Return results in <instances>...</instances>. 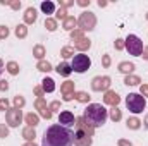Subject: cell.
<instances>
[{
	"label": "cell",
	"instance_id": "obj_14",
	"mask_svg": "<svg viewBox=\"0 0 148 146\" xmlns=\"http://www.w3.org/2000/svg\"><path fill=\"white\" fill-rule=\"evenodd\" d=\"M76 129H79V131H84L88 136H93V132H95V129L83 119V117H79V119H76Z\"/></svg>",
	"mask_w": 148,
	"mask_h": 146
},
{
	"label": "cell",
	"instance_id": "obj_9",
	"mask_svg": "<svg viewBox=\"0 0 148 146\" xmlns=\"http://www.w3.org/2000/svg\"><path fill=\"white\" fill-rule=\"evenodd\" d=\"M91 143H93L91 136H88L84 131L76 129V132H74V145L76 146H91Z\"/></svg>",
	"mask_w": 148,
	"mask_h": 146
},
{
	"label": "cell",
	"instance_id": "obj_41",
	"mask_svg": "<svg viewBox=\"0 0 148 146\" xmlns=\"http://www.w3.org/2000/svg\"><path fill=\"white\" fill-rule=\"evenodd\" d=\"M0 110H3V112L9 110V100H7V98H2V100H0Z\"/></svg>",
	"mask_w": 148,
	"mask_h": 146
},
{
	"label": "cell",
	"instance_id": "obj_6",
	"mask_svg": "<svg viewBox=\"0 0 148 146\" xmlns=\"http://www.w3.org/2000/svg\"><path fill=\"white\" fill-rule=\"evenodd\" d=\"M77 26H79L81 31H93L95 26H97V17H95V14L90 12V10H84V12L79 16V19H77Z\"/></svg>",
	"mask_w": 148,
	"mask_h": 146
},
{
	"label": "cell",
	"instance_id": "obj_23",
	"mask_svg": "<svg viewBox=\"0 0 148 146\" xmlns=\"http://www.w3.org/2000/svg\"><path fill=\"white\" fill-rule=\"evenodd\" d=\"M126 126H127V129H133V131H138V129L141 127V120H140L138 117H131V119H127V122H126Z\"/></svg>",
	"mask_w": 148,
	"mask_h": 146
},
{
	"label": "cell",
	"instance_id": "obj_37",
	"mask_svg": "<svg viewBox=\"0 0 148 146\" xmlns=\"http://www.w3.org/2000/svg\"><path fill=\"white\" fill-rule=\"evenodd\" d=\"M83 33H84V31H81V29H74V31H71V38H73L74 41H76V40H81V38H83Z\"/></svg>",
	"mask_w": 148,
	"mask_h": 146
},
{
	"label": "cell",
	"instance_id": "obj_54",
	"mask_svg": "<svg viewBox=\"0 0 148 146\" xmlns=\"http://www.w3.org/2000/svg\"><path fill=\"white\" fill-rule=\"evenodd\" d=\"M2 71H3V62L0 60V74H2Z\"/></svg>",
	"mask_w": 148,
	"mask_h": 146
},
{
	"label": "cell",
	"instance_id": "obj_7",
	"mask_svg": "<svg viewBox=\"0 0 148 146\" xmlns=\"http://www.w3.org/2000/svg\"><path fill=\"white\" fill-rule=\"evenodd\" d=\"M112 84V79L109 76H97L91 81V89L93 91H109Z\"/></svg>",
	"mask_w": 148,
	"mask_h": 146
},
{
	"label": "cell",
	"instance_id": "obj_30",
	"mask_svg": "<svg viewBox=\"0 0 148 146\" xmlns=\"http://www.w3.org/2000/svg\"><path fill=\"white\" fill-rule=\"evenodd\" d=\"M38 71H41V72H50L52 71V64L50 62H47V60H40L36 65Z\"/></svg>",
	"mask_w": 148,
	"mask_h": 146
},
{
	"label": "cell",
	"instance_id": "obj_26",
	"mask_svg": "<svg viewBox=\"0 0 148 146\" xmlns=\"http://www.w3.org/2000/svg\"><path fill=\"white\" fill-rule=\"evenodd\" d=\"M74 98H76L77 102H81V103H88L91 96H90L86 91H77V93H74Z\"/></svg>",
	"mask_w": 148,
	"mask_h": 146
},
{
	"label": "cell",
	"instance_id": "obj_47",
	"mask_svg": "<svg viewBox=\"0 0 148 146\" xmlns=\"http://www.w3.org/2000/svg\"><path fill=\"white\" fill-rule=\"evenodd\" d=\"M9 89V83L3 79V81H0V91H7Z\"/></svg>",
	"mask_w": 148,
	"mask_h": 146
},
{
	"label": "cell",
	"instance_id": "obj_18",
	"mask_svg": "<svg viewBox=\"0 0 148 146\" xmlns=\"http://www.w3.org/2000/svg\"><path fill=\"white\" fill-rule=\"evenodd\" d=\"M59 76H64V77H67V76H71L73 72V67H71V64H67V62H62V64H59L57 65V69H55Z\"/></svg>",
	"mask_w": 148,
	"mask_h": 146
},
{
	"label": "cell",
	"instance_id": "obj_48",
	"mask_svg": "<svg viewBox=\"0 0 148 146\" xmlns=\"http://www.w3.org/2000/svg\"><path fill=\"white\" fill-rule=\"evenodd\" d=\"M117 145H119V146H133V143H131V141H127V139H119V141H117Z\"/></svg>",
	"mask_w": 148,
	"mask_h": 146
},
{
	"label": "cell",
	"instance_id": "obj_49",
	"mask_svg": "<svg viewBox=\"0 0 148 146\" xmlns=\"http://www.w3.org/2000/svg\"><path fill=\"white\" fill-rule=\"evenodd\" d=\"M76 3H77V5H79V7H88V5H90V3H91V2H90V0H77V2H76Z\"/></svg>",
	"mask_w": 148,
	"mask_h": 146
},
{
	"label": "cell",
	"instance_id": "obj_29",
	"mask_svg": "<svg viewBox=\"0 0 148 146\" xmlns=\"http://www.w3.org/2000/svg\"><path fill=\"white\" fill-rule=\"evenodd\" d=\"M19 71H21V69H19V64H17V62H14V60H12V62H9V64H7V72H9V74L17 76Z\"/></svg>",
	"mask_w": 148,
	"mask_h": 146
},
{
	"label": "cell",
	"instance_id": "obj_15",
	"mask_svg": "<svg viewBox=\"0 0 148 146\" xmlns=\"http://www.w3.org/2000/svg\"><path fill=\"white\" fill-rule=\"evenodd\" d=\"M36 19H38L36 9L35 7H28L26 12H24V23L26 24H33V23H36Z\"/></svg>",
	"mask_w": 148,
	"mask_h": 146
},
{
	"label": "cell",
	"instance_id": "obj_21",
	"mask_svg": "<svg viewBox=\"0 0 148 146\" xmlns=\"http://www.w3.org/2000/svg\"><path fill=\"white\" fill-rule=\"evenodd\" d=\"M76 24H77V19H76L74 16H67V19L64 21V24H62V26H64V29H66V31H69V33H71V31H74V26H76Z\"/></svg>",
	"mask_w": 148,
	"mask_h": 146
},
{
	"label": "cell",
	"instance_id": "obj_45",
	"mask_svg": "<svg viewBox=\"0 0 148 146\" xmlns=\"http://www.w3.org/2000/svg\"><path fill=\"white\" fill-rule=\"evenodd\" d=\"M10 9L12 10H19L21 9V2H17V0L16 2H10Z\"/></svg>",
	"mask_w": 148,
	"mask_h": 146
},
{
	"label": "cell",
	"instance_id": "obj_8",
	"mask_svg": "<svg viewBox=\"0 0 148 146\" xmlns=\"http://www.w3.org/2000/svg\"><path fill=\"white\" fill-rule=\"evenodd\" d=\"M5 120L9 127H19L21 120H23V112L19 108H9L5 113Z\"/></svg>",
	"mask_w": 148,
	"mask_h": 146
},
{
	"label": "cell",
	"instance_id": "obj_25",
	"mask_svg": "<svg viewBox=\"0 0 148 146\" xmlns=\"http://www.w3.org/2000/svg\"><path fill=\"white\" fill-rule=\"evenodd\" d=\"M24 120H26V124H28V126L35 127V126H38V122H40V117H38L36 113H28V115L24 117Z\"/></svg>",
	"mask_w": 148,
	"mask_h": 146
},
{
	"label": "cell",
	"instance_id": "obj_31",
	"mask_svg": "<svg viewBox=\"0 0 148 146\" xmlns=\"http://www.w3.org/2000/svg\"><path fill=\"white\" fill-rule=\"evenodd\" d=\"M16 36L17 38H26L28 36V26L26 24H19L16 28Z\"/></svg>",
	"mask_w": 148,
	"mask_h": 146
},
{
	"label": "cell",
	"instance_id": "obj_44",
	"mask_svg": "<svg viewBox=\"0 0 148 146\" xmlns=\"http://www.w3.org/2000/svg\"><path fill=\"white\" fill-rule=\"evenodd\" d=\"M71 5H74L73 0H60V7H64V9H67V7H71Z\"/></svg>",
	"mask_w": 148,
	"mask_h": 146
},
{
	"label": "cell",
	"instance_id": "obj_33",
	"mask_svg": "<svg viewBox=\"0 0 148 146\" xmlns=\"http://www.w3.org/2000/svg\"><path fill=\"white\" fill-rule=\"evenodd\" d=\"M60 55H62L64 59H69V57H74V48H73V46H64V48L60 50Z\"/></svg>",
	"mask_w": 148,
	"mask_h": 146
},
{
	"label": "cell",
	"instance_id": "obj_13",
	"mask_svg": "<svg viewBox=\"0 0 148 146\" xmlns=\"http://www.w3.org/2000/svg\"><path fill=\"white\" fill-rule=\"evenodd\" d=\"M103 102L107 103V105H112V107H117L119 105V102H121V96L115 93V91H105V95H103Z\"/></svg>",
	"mask_w": 148,
	"mask_h": 146
},
{
	"label": "cell",
	"instance_id": "obj_19",
	"mask_svg": "<svg viewBox=\"0 0 148 146\" xmlns=\"http://www.w3.org/2000/svg\"><path fill=\"white\" fill-rule=\"evenodd\" d=\"M136 69V65L133 64V62H121L119 64V72L126 74V76H129V74H133V71Z\"/></svg>",
	"mask_w": 148,
	"mask_h": 146
},
{
	"label": "cell",
	"instance_id": "obj_16",
	"mask_svg": "<svg viewBox=\"0 0 148 146\" xmlns=\"http://www.w3.org/2000/svg\"><path fill=\"white\" fill-rule=\"evenodd\" d=\"M90 46H91V41L84 36L81 38V40H76V41H74V48L81 50V53H84L86 50H90Z\"/></svg>",
	"mask_w": 148,
	"mask_h": 146
},
{
	"label": "cell",
	"instance_id": "obj_43",
	"mask_svg": "<svg viewBox=\"0 0 148 146\" xmlns=\"http://www.w3.org/2000/svg\"><path fill=\"white\" fill-rule=\"evenodd\" d=\"M140 95L141 96H148V84H141L140 86Z\"/></svg>",
	"mask_w": 148,
	"mask_h": 146
},
{
	"label": "cell",
	"instance_id": "obj_11",
	"mask_svg": "<svg viewBox=\"0 0 148 146\" xmlns=\"http://www.w3.org/2000/svg\"><path fill=\"white\" fill-rule=\"evenodd\" d=\"M35 107H36V110L40 112L41 117H45V119H52V112H50L48 105H47V102H45L43 98H38L36 102H35Z\"/></svg>",
	"mask_w": 148,
	"mask_h": 146
},
{
	"label": "cell",
	"instance_id": "obj_32",
	"mask_svg": "<svg viewBox=\"0 0 148 146\" xmlns=\"http://www.w3.org/2000/svg\"><path fill=\"white\" fill-rule=\"evenodd\" d=\"M45 28H47L48 31H55V29H57V21L52 19V17H47V19H45Z\"/></svg>",
	"mask_w": 148,
	"mask_h": 146
},
{
	"label": "cell",
	"instance_id": "obj_22",
	"mask_svg": "<svg viewBox=\"0 0 148 146\" xmlns=\"http://www.w3.org/2000/svg\"><path fill=\"white\" fill-rule=\"evenodd\" d=\"M141 83V77L140 76H134V74H129V76H126V79H124V84L126 86H138Z\"/></svg>",
	"mask_w": 148,
	"mask_h": 146
},
{
	"label": "cell",
	"instance_id": "obj_42",
	"mask_svg": "<svg viewBox=\"0 0 148 146\" xmlns=\"http://www.w3.org/2000/svg\"><path fill=\"white\" fill-rule=\"evenodd\" d=\"M48 108H50V112H55V110L60 108V102H52L50 105H48Z\"/></svg>",
	"mask_w": 148,
	"mask_h": 146
},
{
	"label": "cell",
	"instance_id": "obj_40",
	"mask_svg": "<svg viewBox=\"0 0 148 146\" xmlns=\"http://www.w3.org/2000/svg\"><path fill=\"white\" fill-rule=\"evenodd\" d=\"M114 46H115V50H124V40L122 38H117L115 43H114Z\"/></svg>",
	"mask_w": 148,
	"mask_h": 146
},
{
	"label": "cell",
	"instance_id": "obj_24",
	"mask_svg": "<svg viewBox=\"0 0 148 146\" xmlns=\"http://www.w3.org/2000/svg\"><path fill=\"white\" fill-rule=\"evenodd\" d=\"M41 10L45 12V14H53L55 12V3L53 2H41Z\"/></svg>",
	"mask_w": 148,
	"mask_h": 146
},
{
	"label": "cell",
	"instance_id": "obj_52",
	"mask_svg": "<svg viewBox=\"0 0 148 146\" xmlns=\"http://www.w3.org/2000/svg\"><path fill=\"white\" fill-rule=\"evenodd\" d=\"M98 7H107V2L105 0H98Z\"/></svg>",
	"mask_w": 148,
	"mask_h": 146
},
{
	"label": "cell",
	"instance_id": "obj_39",
	"mask_svg": "<svg viewBox=\"0 0 148 146\" xmlns=\"http://www.w3.org/2000/svg\"><path fill=\"white\" fill-rule=\"evenodd\" d=\"M9 36V28L7 26H0V40H5Z\"/></svg>",
	"mask_w": 148,
	"mask_h": 146
},
{
	"label": "cell",
	"instance_id": "obj_20",
	"mask_svg": "<svg viewBox=\"0 0 148 146\" xmlns=\"http://www.w3.org/2000/svg\"><path fill=\"white\" fill-rule=\"evenodd\" d=\"M41 88H43V91L52 93V91H55V81H53L52 77H45V79L41 81Z\"/></svg>",
	"mask_w": 148,
	"mask_h": 146
},
{
	"label": "cell",
	"instance_id": "obj_36",
	"mask_svg": "<svg viewBox=\"0 0 148 146\" xmlns=\"http://www.w3.org/2000/svg\"><path fill=\"white\" fill-rule=\"evenodd\" d=\"M7 136H9V126L0 124V139H5Z\"/></svg>",
	"mask_w": 148,
	"mask_h": 146
},
{
	"label": "cell",
	"instance_id": "obj_50",
	"mask_svg": "<svg viewBox=\"0 0 148 146\" xmlns=\"http://www.w3.org/2000/svg\"><path fill=\"white\" fill-rule=\"evenodd\" d=\"M141 57H143L145 60H148V46H145V48H143V53H141Z\"/></svg>",
	"mask_w": 148,
	"mask_h": 146
},
{
	"label": "cell",
	"instance_id": "obj_34",
	"mask_svg": "<svg viewBox=\"0 0 148 146\" xmlns=\"http://www.w3.org/2000/svg\"><path fill=\"white\" fill-rule=\"evenodd\" d=\"M57 19H62V21L67 19V10H66L64 7H59V9H57V12H55V21H57Z\"/></svg>",
	"mask_w": 148,
	"mask_h": 146
},
{
	"label": "cell",
	"instance_id": "obj_12",
	"mask_svg": "<svg viewBox=\"0 0 148 146\" xmlns=\"http://www.w3.org/2000/svg\"><path fill=\"white\" fill-rule=\"evenodd\" d=\"M74 122H76V119H74L73 112H69V110L60 112V115H59V124H62L64 127H69V126H73Z\"/></svg>",
	"mask_w": 148,
	"mask_h": 146
},
{
	"label": "cell",
	"instance_id": "obj_28",
	"mask_svg": "<svg viewBox=\"0 0 148 146\" xmlns=\"http://www.w3.org/2000/svg\"><path fill=\"white\" fill-rule=\"evenodd\" d=\"M109 117H110L114 122H119V120L122 119V112L117 108V107H112V108H110V113H109Z\"/></svg>",
	"mask_w": 148,
	"mask_h": 146
},
{
	"label": "cell",
	"instance_id": "obj_1",
	"mask_svg": "<svg viewBox=\"0 0 148 146\" xmlns=\"http://www.w3.org/2000/svg\"><path fill=\"white\" fill-rule=\"evenodd\" d=\"M74 145V131L69 127H64L60 124L50 126L45 134L41 146H73Z\"/></svg>",
	"mask_w": 148,
	"mask_h": 146
},
{
	"label": "cell",
	"instance_id": "obj_27",
	"mask_svg": "<svg viewBox=\"0 0 148 146\" xmlns=\"http://www.w3.org/2000/svg\"><path fill=\"white\" fill-rule=\"evenodd\" d=\"M33 55L38 59V62L43 60V57H45V46H43V45H36V46L33 48Z\"/></svg>",
	"mask_w": 148,
	"mask_h": 146
},
{
	"label": "cell",
	"instance_id": "obj_35",
	"mask_svg": "<svg viewBox=\"0 0 148 146\" xmlns=\"http://www.w3.org/2000/svg\"><path fill=\"white\" fill-rule=\"evenodd\" d=\"M14 105H16V107H14V108H23V107H24V105H26V100H24V96H14Z\"/></svg>",
	"mask_w": 148,
	"mask_h": 146
},
{
	"label": "cell",
	"instance_id": "obj_2",
	"mask_svg": "<svg viewBox=\"0 0 148 146\" xmlns=\"http://www.w3.org/2000/svg\"><path fill=\"white\" fill-rule=\"evenodd\" d=\"M83 119L95 129V127H100L107 122L109 119V110L105 108L102 103H90L86 108H84V113H83Z\"/></svg>",
	"mask_w": 148,
	"mask_h": 146
},
{
	"label": "cell",
	"instance_id": "obj_4",
	"mask_svg": "<svg viewBox=\"0 0 148 146\" xmlns=\"http://www.w3.org/2000/svg\"><path fill=\"white\" fill-rule=\"evenodd\" d=\"M124 48L129 52V55L141 57V53H143V41L136 36V35H129V36L124 40Z\"/></svg>",
	"mask_w": 148,
	"mask_h": 146
},
{
	"label": "cell",
	"instance_id": "obj_53",
	"mask_svg": "<svg viewBox=\"0 0 148 146\" xmlns=\"http://www.w3.org/2000/svg\"><path fill=\"white\" fill-rule=\"evenodd\" d=\"M23 146H36V145H35V141H31V143H24Z\"/></svg>",
	"mask_w": 148,
	"mask_h": 146
},
{
	"label": "cell",
	"instance_id": "obj_51",
	"mask_svg": "<svg viewBox=\"0 0 148 146\" xmlns=\"http://www.w3.org/2000/svg\"><path fill=\"white\" fill-rule=\"evenodd\" d=\"M141 124H143V127H145V129H148V113H147V117H145V120H143Z\"/></svg>",
	"mask_w": 148,
	"mask_h": 146
},
{
	"label": "cell",
	"instance_id": "obj_38",
	"mask_svg": "<svg viewBox=\"0 0 148 146\" xmlns=\"http://www.w3.org/2000/svg\"><path fill=\"white\" fill-rule=\"evenodd\" d=\"M102 64H103V67H105V69H107V67H110V64H112L110 55H107V53H105V55L102 57Z\"/></svg>",
	"mask_w": 148,
	"mask_h": 146
},
{
	"label": "cell",
	"instance_id": "obj_55",
	"mask_svg": "<svg viewBox=\"0 0 148 146\" xmlns=\"http://www.w3.org/2000/svg\"><path fill=\"white\" fill-rule=\"evenodd\" d=\"M147 19H148V14H147Z\"/></svg>",
	"mask_w": 148,
	"mask_h": 146
},
{
	"label": "cell",
	"instance_id": "obj_10",
	"mask_svg": "<svg viewBox=\"0 0 148 146\" xmlns=\"http://www.w3.org/2000/svg\"><path fill=\"white\" fill-rule=\"evenodd\" d=\"M60 93L64 96V102H71L74 98V83L73 81H66L60 86Z\"/></svg>",
	"mask_w": 148,
	"mask_h": 146
},
{
	"label": "cell",
	"instance_id": "obj_5",
	"mask_svg": "<svg viewBox=\"0 0 148 146\" xmlns=\"http://www.w3.org/2000/svg\"><path fill=\"white\" fill-rule=\"evenodd\" d=\"M90 65H91V59H90L88 55H84V53H77V55H74L73 57L71 67H73L74 72H77V74L86 72V71L90 69Z\"/></svg>",
	"mask_w": 148,
	"mask_h": 146
},
{
	"label": "cell",
	"instance_id": "obj_46",
	"mask_svg": "<svg viewBox=\"0 0 148 146\" xmlns=\"http://www.w3.org/2000/svg\"><path fill=\"white\" fill-rule=\"evenodd\" d=\"M43 93H45V91H43V88H41V86H36V88H35V95H36L38 98H41V96H43Z\"/></svg>",
	"mask_w": 148,
	"mask_h": 146
},
{
	"label": "cell",
	"instance_id": "obj_3",
	"mask_svg": "<svg viewBox=\"0 0 148 146\" xmlns=\"http://www.w3.org/2000/svg\"><path fill=\"white\" fill-rule=\"evenodd\" d=\"M126 107H127V110L131 113L138 115V113H141L143 110L147 108V100L140 93H129L127 98H126Z\"/></svg>",
	"mask_w": 148,
	"mask_h": 146
},
{
	"label": "cell",
	"instance_id": "obj_17",
	"mask_svg": "<svg viewBox=\"0 0 148 146\" xmlns=\"http://www.w3.org/2000/svg\"><path fill=\"white\" fill-rule=\"evenodd\" d=\"M23 138H24L28 143L35 141V138H36V131H35V127H31V126H26V127L23 129Z\"/></svg>",
	"mask_w": 148,
	"mask_h": 146
}]
</instances>
